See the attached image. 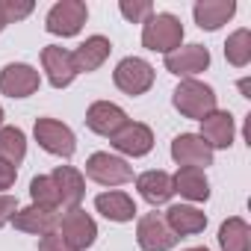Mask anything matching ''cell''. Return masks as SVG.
<instances>
[{
    "instance_id": "836d02e7",
    "label": "cell",
    "mask_w": 251,
    "mask_h": 251,
    "mask_svg": "<svg viewBox=\"0 0 251 251\" xmlns=\"http://www.w3.org/2000/svg\"><path fill=\"white\" fill-rule=\"evenodd\" d=\"M0 124H3V106H0Z\"/></svg>"
},
{
    "instance_id": "e0dca14e",
    "label": "cell",
    "mask_w": 251,
    "mask_h": 251,
    "mask_svg": "<svg viewBox=\"0 0 251 251\" xmlns=\"http://www.w3.org/2000/svg\"><path fill=\"white\" fill-rule=\"evenodd\" d=\"M166 225L172 227V233L180 239V236H192V233H201L207 227V216L198 210V207H189V204H172L166 210Z\"/></svg>"
},
{
    "instance_id": "9a60e30c",
    "label": "cell",
    "mask_w": 251,
    "mask_h": 251,
    "mask_svg": "<svg viewBox=\"0 0 251 251\" xmlns=\"http://www.w3.org/2000/svg\"><path fill=\"white\" fill-rule=\"evenodd\" d=\"M213 151L216 148H230L233 145V115L227 109H213L201 121V133H198Z\"/></svg>"
},
{
    "instance_id": "cb8c5ba5",
    "label": "cell",
    "mask_w": 251,
    "mask_h": 251,
    "mask_svg": "<svg viewBox=\"0 0 251 251\" xmlns=\"http://www.w3.org/2000/svg\"><path fill=\"white\" fill-rule=\"evenodd\" d=\"M219 245H222V251H251V227H248V222L239 219V216L222 222Z\"/></svg>"
},
{
    "instance_id": "d6a6232c",
    "label": "cell",
    "mask_w": 251,
    "mask_h": 251,
    "mask_svg": "<svg viewBox=\"0 0 251 251\" xmlns=\"http://www.w3.org/2000/svg\"><path fill=\"white\" fill-rule=\"evenodd\" d=\"M3 27H6V18H3V12H0V33H3Z\"/></svg>"
},
{
    "instance_id": "4dcf8cb0",
    "label": "cell",
    "mask_w": 251,
    "mask_h": 251,
    "mask_svg": "<svg viewBox=\"0 0 251 251\" xmlns=\"http://www.w3.org/2000/svg\"><path fill=\"white\" fill-rule=\"evenodd\" d=\"M18 213V201L12 195H0V227L6 222H12V216Z\"/></svg>"
},
{
    "instance_id": "2e32d148",
    "label": "cell",
    "mask_w": 251,
    "mask_h": 251,
    "mask_svg": "<svg viewBox=\"0 0 251 251\" xmlns=\"http://www.w3.org/2000/svg\"><path fill=\"white\" fill-rule=\"evenodd\" d=\"M109 50H112V45H109V39H103V36H89L77 50H71V59H74V71L77 74H89V71H98L103 62H106V56H109Z\"/></svg>"
},
{
    "instance_id": "f1b7e54d",
    "label": "cell",
    "mask_w": 251,
    "mask_h": 251,
    "mask_svg": "<svg viewBox=\"0 0 251 251\" xmlns=\"http://www.w3.org/2000/svg\"><path fill=\"white\" fill-rule=\"evenodd\" d=\"M0 12H3L6 24L21 21L33 12V0H0Z\"/></svg>"
},
{
    "instance_id": "8992f818",
    "label": "cell",
    "mask_w": 251,
    "mask_h": 251,
    "mask_svg": "<svg viewBox=\"0 0 251 251\" xmlns=\"http://www.w3.org/2000/svg\"><path fill=\"white\" fill-rule=\"evenodd\" d=\"M86 175L100 186H121V183L133 180V169L121 157L106 154V151H98L86 160Z\"/></svg>"
},
{
    "instance_id": "ac0fdd59",
    "label": "cell",
    "mask_w": 251,
    "mask_h": 251,
    "mask_svg": "<svg viewBox=\"0 0 251 251\" xmlns=\"http://www.w3.org/2000/svg\"><path fill=\"white\" fill-rule=\"evenodd\" d=\"M236 12V3L233 0H198L192 6V15H195V24L201 30H219L222 24H227Z\"/></svg>"
},
{
    "instance_id": "484cf974",
    "label": "cell",
    "mask_w": 251,
    "mask_h": 251,
    "mask_svg": "<svg viewBox=\"0 0 251 251\" xmlns=\"http://www.w3.org/2000/svg\"><path fill=\"white\" fill-rule=\"evenodd\" d=\"M30 198H33V204H36V207L53 210V213H56V207L62 204L59 189H56V183H53V177H50V175H39V177H33V180H30Z\"/></svg>"
},
{
    "instance_id": "5bb4252c",
    "label": "cell",
    "mask_w": 251,
    "mask_h": 251,
    "mask_svg": "<svg viewBox=\"0 0 251 251\" xmlns=\"http://www.w3.org/2000/svg\"><path fill=\"white\" fill-rule=\"evenodd\" d=\"M42 65L48 71V80L53 89H65L74 83L77 71H74V59H71V50L59 48V45H48L42 50Z\"/></svg>"
},
{
    "instance_id": "9c48e42d",
    "label": "cell",
    "mask_w": 251,
    "mask_h": 251,
    "mask_svg": "<svg viewBox=\"0 0 251 251\" xmlns=\"http://www.w3.org/2000/svg\"><path fill=\"white\" fill-rule=\"evenodd\" d=\"M136 242H139L142 251H169V248L177 245V236L172 233V227L166 225L163 216L148 213L136 225Z\"/></svg>"
},
{
    "instance_id": "f546056e",
    "label": "cell",
    "mask_w": 251,
    "mask_h": 251,
    "mask_svg": "<svg viewBox=\"0 0 251 251\" xmlns=\"http://www.w3.org/2000/svg\"><path fill=\"white\" fill-rule=\"evenodd\" d=\"M39 251H74L71 245H65V239L59 233H48L39 239Z\"/></svg>"
},
{
    "instance_id": "ba28073f",
    "label": "cell",
    "mask_w": 251,
    "mask_h": 251,
    "mask_svg": "<svg viewBox=\"0 0 251 251\" xmlns=\"http://www.w3.org/2000/svg\"><path fill=\"white\" fill-rule=\"evenodd\" d=\"M172 160L180 169H207L213 163V148L198 136V133H180L172 142Z\"/></svg>"
},
{
    "instance_id": "7c38bea8",
    "label": "cell",
    "mask_w": 251,
    "mask_h": 251,
    "mask_svg": "<svg viewBox=\"0 0 251 251\" xmlns=\"http://www.w3.org/2000/svg\"><path fill=\"white\" fill-rule=\"evenodd\" d=\"M86 124L89 130H95L98 136H115L124 124H127V115H124V109L118 103H109V100H98L86 109Z\"/></svg>"
},
{
    "instance_id": "83f0119b",
    "label": "cell",
    "mask_w": 251,
    "mask_h": 251,
    "mask_svg": "<svg viewBox=\"0 0 251 251\" xmlns=\"http://www.w3.org/2000/svg\"><path fill=\"white\" fill-rule=\"evenodd\" d=\"M118 9H121V15H124V18H127V21H133V24H139V21H148V18L154 15L151 0H121V3H118Z\"/></svg>"
},
{
    "instance_id": "30bf717a",
    "label": "cell",
    "mask_w": 251,
    "mask_h": 251,
    "mask_svg": "<svg viewBox=\"0 0 251 251\" xmlns=\"http://www.w3.org/2000/svg\"><path fill=\"white\" fill-rule=\"evenodd\" d=\"M39 71L27 62H12L0 71V92L9 98H30L33 92H39Z\"/></svg>"
},
{
    "instance_id": "4fadbf2b",
    "label": "cell",
    "mask_w": 251,
    "mask_h": 251,
    "mask_svg": "<svg viewBox=\"0 0 251 251\" xmlns=\"http://www.w3.org/2000/svg\"><path fill=\"white\" fill-rule=\"evenodd\" d=\"M112 148L127 154V157H145L151 148H154V133L148 124H139V121H127L124 127L112 136Z\"/></svg>"
},
{
    "instance_id": "603a6c76",
    "label": "cell",
    "mask_w": 251,
    "mask_h": 251,
    "mask_svg": "<svg viewBox=\"0 0 251 251\" xmlns=\"http://www.w3.org/2000/svg\"><path fill=\"white\" fill-rule=\"evenodd\" d=\"M172 183H175V192H180L189 201H207L210 198V183H207L201 169H177Z\"/></svg>"
},
{
    "instance_id": "8fae6325",
    "label": "cell",
    "mask_w": 251,
    "mask_h": 251,
    "mask_svg": "<svg viewBox=\"0 0 251 251\" xmlns=\"http://www.w3.org/2000/svg\"><path fill=\"white\" fill-rule=\"evenodd\" d=\"M207 65H210V50L204 45H186V48H177V50L166 53V68L177 77H186V80L201 74Z\"/></svg>"
},
{
    "instance_id": "3957f363",
    "label": "cell",
    "mask_w": 251,
    "mask_h": 251,
    "mask_svg": "<svg viewBox=\"0 0 251 251\" xmlns=\"http://www.w3.org/2000/svg\"><path fill=\"white\" fill-rule=\"evenodd\" d=\"M86 18H89V9H86L83 0H59V3L50 6V12H48L45 30L53 33V36L68 39V36H77L83 30Z\"/></svg>"
},
{
    "instance_id": "d4e9b609",
    "label": "cell",
    "mask_w": 251,
    "mask_h": 251,
    "mask_svg": "<svg viewBox=\"0 0 251 251\" xmlns=\"http://www.w3.org/2000/svg\"><path fill=\"white\" fill-rule=\"evenodd\" d=\"M24 154H27L24 130H18V127H0V160L18 169V163L24 160Z\"/></svg>"
},
{
    "instance_id": "4316f807",
    "label": "cell",
    "mask_w": 251,
    "mask_h": 251,
    "mask_svg": "<svg viewBox=\"0 0 251 251\" xmlns=\"http://www.w3.org/2000/svg\"><path fill=\"white\" fill-rule=\"evenodd\" d=\"M225 56H227V62L233 65V68H245L248 62H251V33L242 27V30H236L227 42H225Z\"/></svg>"
},
{
    "instance_id": "1f68e13d",
    "label": "cell",
    "mask_w": 251,
    "mask_h": 251,
    "mask_svg": "<svg viewBox=\"0 0 251 251\" xmlns=\"http://www.w3.org/2000/svg\"><path fill=\"white\" fill-rule=\"evenodd\" d=\"M15 177H18V169L0 160V192H3V189H9V186L15 183Z\"/></svg>"
},
{
    "instance_id": "277c9868",
    "label": "cell",
    "mask_w": 251,
    "mask_h": 251,
    "mask_svg": "<svg viewBox=\"0 0 251 251\" xmlns=\"http://www.w3.org/2000/svg\"><path fill=\"white\" fill-rule=\"evenodd\" d=\"M56 225H59V236L65 239V245H71L74 251L89 248V245L95 242V236H98V225H95V219H92L86 210H80V207L65 210L62 219H59Z\"/></svg>"
},
{
    "instance_id": "44dd1931",
    "label": "cell",
    "mask_w": 251,
    "mask_h": 251,
    "mask_svg": "<svg viewBox=\"0 0 251 251\" xmlns=\"http://www.w3.org/2000/svg\"><path fill=\"white\" fill-rule=\"evenodd\" d=\"M53 183H56V189H59V198H62V204L71 210V207H80V201H83V195H86V180H83V175L77 172V169H71V166H56L53 169Z\"/></svg>"
},
{
    "instance_id": "ffe728a7",
    "label": "cell",
    "mask_w": 251,
    "mask_h": 251,
    "mask_svg": "<svg viewBox=\"0 0 251 251\" xmlns=\"http://www.w3.org/2000/svg\"><path fill=\"white\" fill-rule=\"evenodd\" d=\"M136 189H139V195H142L151 207H160V204H166V201L175 195L172 175H166V172H160V169L139 175V177H136Z\"/></svg>"
},
{
    "instance_id": "7402d4cb",
    "label": "cell",
    "mask_w": 251,
    "mask_h": 251,
    "mask_svg": "<svg viewBox=\"0 0 251 251\" xmlns=\"http://www.w3.org/2000/svg\"><path fill=\"white\" fill-rule=\"evenodd\" d=\"M95 207H98V213H103L109 222H133V216H136L133 198H130L127 192H118V189L100 192V195L95 198Z\"/></svg>"
},
{
    "instance_id": "d6986e66",
    "label": "cell",
    "mask_w": 251,
    "mask_h": 251,
    "mask_svg": "<svg viewBox=\"0 0 251 251\" xmlns=\"http://www.w3.org/2000/svg\"><path fill=\"white\" fill-rule=\"evenodd\" d=\"M56 213L53 210H45V207H24V210H18L15 216H12V225L18 227V230H24V233H36V236H48V233H53L56 230Z\"/></svg>"
},
{
    "instance_id": "7a4b0ae2",
    "label": "cell",
    "mask_w": 251,
    "mask_h": 251,
    "mask_svg": "<svg viewBox=\"0 0 251 251\" xmlns=\"http://www.w3.org/2000/svg\"><path fill=\"white\" fill-rule=\"evenodd\" d=\"M172 103H175V109L180 115L204 121L216 109V92L201 80H180V86L172 95Z\"/></svg>"
},
{
    "instance_id": "6da1fadb",
    "label": "cell",
    "mask_w": 251,
    "mask_h": 251,
    "mask_svg": "<svg viewBox=\"0 0 251 251\" xmlns=\"http://www.w3.org/2000/svg\"><path fill=\"white\" fill-rule=\"evenodd\" d=\"M183 42V24L172 12H157L142 27V45L154 53H172Z\"/></svg>"
},
{
    "instance_id": "e575fe53",
    "label": "cell",
    "mask_w": 251,
    "mask_h": 251,
    "mask_svg": "<svg viewBox=\"0 0 251 251\" xmlns=\"http://www.w3.org/2000/svg\"><path fill=\"white\" fill-rule=\"evenodd\" d=\"M186 251H207V248H186Z\"/></svg>"
},
{
    "instance_id": "52a82bcc",
    "label": "cell",
    "mask_w": 251,
    "mask_h": 251,
    "mask_svg": "<svg viewBox=\"0 0 251 251\" xmlns=\"http://www.w3.org/2000/svg\"><path fill=\"white\" fill-rule=\"evenodd\" d=\"M112 80L121 92H127V95H145L151 86H154V68L151 62L139 59V56H127V59H121L112 71Z\"/></svg>"
},
{
    "instance_id": "5b68a950",
    "label": "cell",
    "mask_w": 251,
    "mask_h": 251,
    "mask_svg": "<svg viewBox=\"0 0 251 251\" xmlns=\"http://www.w3.org/2000/svg\"><path fill=\"white\" fill-rule=\"evenodd\" d=\"M33 133H36V142L48 154H53V157L68 160L74 154V148H77V139H74L71 127H65V124L56 121V118H39L36 127H33Z\"/></svg>"
}]
</instances>
